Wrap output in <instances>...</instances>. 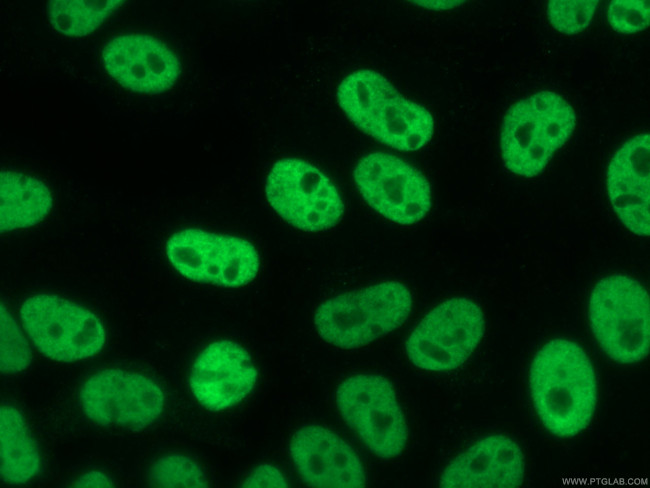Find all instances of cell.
<instances>
[{
    "instance_id": "6da1fadb",
    "label": "cell",
    "mask_w": 650,
    "mask_h": 488,
    "mask_svg": "<svg viewBox=\"0 0 650 488\" xmlns=\"http://www.w3.org/2000/svg\"><path fill=\"white\" fill-rule=\"evenodd\" d=\"M529 389L544 427L561 438L576 436L590 424L597 404V379L583 348L553 339L532 359Z\"/></svg>"
},
{
    "instance_id": "7a4b0ae2",
    "label": "cell",
    "mask_w": 650,
    "mask_h": 488,
    "mask_svg": "<svg viewBox=\"0 0 650 488\" xmlns=\"http://www.w3.org/2000/svg\"><path fill=\"white\" fill-rule=\"evenodd\" d=\"M337 101L351 122L379 142L401 151H416L432 138L430 111L403 95L382 74L360 69L339 84Z\"/></svg>"
},
{
    "instance_id": "3957f363",
    "label": "cell",
    "mask_w": 650,
    "mask_h": 488,
    "mask_svg": "<svg viewBox=\"0 0 650 488\" xmlns=\"http://www.w3.org/2000/svg\"><path fill=\"white\" fill-rule=\"evenodd\" d=\"M577 118L572 105L553 91H539L515 102L500 131L503 162L523 177L540 174L571 137Z\"/></svg>"
},
{
    "instance_id": "277c9868",
    "label": "cell",
    "mask_w": 650,
    "mask_h": 488,
    "mask_svg": "<svg viewBox=\"0 0 650 488\" xmlns=\"http://www.w3.org/2000/svg\"><path fill=\"white\" fill-rule=\"evenodd\" d=\"M412 308V296L400 281H383L331 297L314 314L322 339L342 349L369 344L398 328Z\"/></svg>"
},
{
    "instance_id": "5b68a950",
    "label": "cell",
    "mask_w": 650,
    "mask_h": 488,
    "mask_svg": "<svg viewBox=\"0 0 650 488\" xmlns=\"http://www.w3.org/2000/svg\"><path fill=\"white\" fill-rule=\"evenodd\" d=\"M592 332L614 361L633 364L649 352L650 306L646 289L624 274L600 279L588 303Z\"/></svg>"
},
{
    "instance_id": "8992f818",
    "label": "cell",
    "mask_w": 650,
    "mask_h": 488,
    "mask_svg": "<svg viewBox=\"0 0 650 488\" xmlns=\"http://www.w3.org/2000/svg\"><path fill=\"white\" fill-rule=\"evenodd\" d=\"M265 195L280 217L306 232L334 227L344 212L342 197L331 179L299 158L275 162L266 178Z\"/></svg>"
},
{
    "instance_id": "52a82bcc",
    "label": "cell",
    "mask_w": 650,
    "mask_h": 488,
    "mask_svg": "<svg viewBox=\"0 0 650 488\" xmlns=\"http://www.w3.org/2000/svg\"><path fill=\"white\" fill-rule=\"evenodd\" d=\"M19 313L35 347L50 359H86L105 344L101 320L89 309L57 295H33L22 303Z\"/></svg>"
},
{
    "instance_id": "ba28073f",
    "label": "cell",
    "mask_w": 650,
    "mask_h": 488,
    "mask_svg": "<svg viewBox=\"0 0 650 488\" xmlns=\"http://www.w3.org/2000/svg\"><path fill=\"white\" fill-rule=\"evenodd\" d=\"M173 268L183 277L222 287H241L258 274L260 256L248 240L199 228L173 233L165 245Z\"/></svg>"
},
{
    "instance_id": "9c48e42d",
    "label": "cell",
    "mask_w": 650,
    "mask_h": 488,
    "mask_svg": "<svg viewBox=\"0 0 650 488\" xmlns=\"http://www.w3.org/2000/svg\"><path fill=\"white\" fill-rule=\"evenodd\" d=\"M484 331L479 305L466 297H453L429 311L413 329L406 341V354L420 369L450 371L469 358Z\"/></svg>"
},
{
    "instance_id": "30bf717a",
    "label": "cell",
    "mask_w": 650,
    "mask_h": 488,
    "mask_svg": "<svg viewBox=\"0 0 650 488\" xmlns=\"http://www.w3.org/2000/svg\"><path fill=\"white\" fill-rule=\"evenodd\" d=\"M345 422L376 455L393 458L405 448L408 430L392 384L375 374L345 379L336 391Z\"/></svg>"
},
{
    "instance_id": "8fae6325",
    "label": "cell",
    "mask_w": 650,
    "mask_h": 488,
    "mask_svg": "<svg viewBox=\"0 0 650 488\" xmlns=\"http://www.w3.org/2000/svg\"><path fill=\"white\" fill-rule=\"evenodd\" d=\"M79 396L84 414L102 426L142 429L155 422L165 406L164 392L156 382L118 368L91 375Z\"/></svg>"
},
{
    "instance_id": "7c38bea8",
    "label": "cell",
    "mask_w": 650,
    "mask_h": 488,
    "mask_svg": "<svg viewBox=\"0 0 650 488\" xmlns=\"http://www.w3.org/2000/svg\"><path fill=\"white\" fill-rule=\"evenodd\" d=\"M353 178L369 206L392 222L412 225L431 208V189L425 176L390 153L363 156L354 168Z\"/></svg>"
},
{
    "instance_id": "4fadbf2b",
    "label": "cell",
    "mask_w": 650,
    "mask_h": 488,
    "mask_svg": "<svg viewBox=\"0 0 650 488\" xmlns=\"http://www.w3.org/2000/svg\"><path fill=\"white\" fill-rule=\"evenodd\" d=\"M258 378L255 363L240 344L227 339L208 344L195 358L189 376L195 399L210 411L241 402Z\"/></svg>"
},
{
    "instance_id": "5bb4252c",
    "label": "cell",
    "mask_w": 650,
    "mask_h": 488,
    "mask_svg": "<svg viewBox=\"0 0 650 488\" xmlns=\"http://www.w3.org/2000/svg\"><path fill=\"white\" fill-rule=\"evenodd\" d=\"M107 73L123 87L154 94L169 89L180 74V62L162 41L140 33L119 35L102 51Z\"/></svg>"
},
{
    "instance_id": "9a60e30c",
    "label": "cell",
    "mask_w": 650,
    "mask_h": 488,
    "mask_svg": "<svg viewBox=\"0 0 650 488\" xmlns=\"http://www.w3.org/2000/svg\"><path fill=\"white\" fill-rule=\"evenodd\" d=\"M289 451L303 481L313 487H363L362 463L354 450L337 434L319 425L297 430Z\"/></svg>"
},
{
    "instance_id": "2e32d148",
    "label": "cell",
    "mask_w": 650,
    "mask_h": 488,
    "mask_svg": "<svg viewBox=\"0 0 650 488\" xmlns=\"http://www.w3.org/2000/svg\"><path fill=\"white\" fill-rule=\"evenodd\" d=\"M525 474L524 455L510 437L488 435L456 456L444 469L445 488H516Z\"/></svg>"
},
{
    "instance_id": "e0dca14e",
    "label": "cell",
    "mask_w": 650,
    "mask_h": 488,
    "mask_svg": "<svg viewBox=\"0 0 650 488\" xmlns=\"http://www.w3.org/2000/svg\"><path fill=\"white\" fill-rule=\"evenodd\" d=\"M649 152V134L635 135L615 152L607 170L610 203L624 226L639 236L650 233Z\"/></svg>"
},
{
    "instance_id": "ac0fdd59",
    "label": "cell",
    "mask_w": 650,
    "mask_h": 488,
    "mask_svg": "<svg viewBox=\"0 0 650 488\" xmlns=\"http://www.w3.org/2000/svg\"><path fill=\"white\" fill-rule=\"evenodd\" d=\"M1 232L31 227L51 210L53 198L44 182L20 172H1Z\"/></svg>"
},
{
    "instance_id": "d6986e66",
    "label": "cell",
    "mask_w": 650,
    "mask_h": 488,
    "mask_svg": "<svg viewBox=\"0 0 650 488\" xmlns=\"http://www.w3.org/2000/svg\"><path fill=\"white\" fill-rule=\"evenodd\" d=\"M1 478L9 484H24L40 471L41 457L22 413L14 406L0 409Z\"/></svg>"
},
{
    "instance_id": "ffe728a7",
    "label": "cell",
    "mask_w": 650,
    "mask_h": 488,
    "mask_svg": "<svg viewBox=\"0 0 650 488\" xmlns=\"http://www.w3.org/2000/svg\"><path fill=\"white\" fill-rule=\"evenodd\" d=\"M120 0H53L47 5L52 26L61 34L82 37L96 30L121 5Z\"/></svg>"
},
{
    "instance_id": "44dd1931",
    "label": "cell",
    "mask_w": 650,
    "mask_h": 488,
    "mask_svg": "<svg viewBox=\"0 0 650 488\" xmlns=\"http://www.w3.org/2000/svg\"><path fill=\"white\" fill-rule=\"evenodd\" d=\"M149 482L155 487H208L201 467L182 454H168L156 460L149 471Z\"/></svg>"
},
{
    "instance_id": "7402d4cb",
    "label": "cell",
    "mask_w": 650,
    "mask_h": 488,
    "mask_svg": "<svg viewBox=\"0 0 650 488\" xmlns=\"http://www.w3.org/2000/svg\"><path fill=\"white\" fill-rule=\"evenodd\" d=\"M1 354L0 367L3 373H18L31 363V350L16 320L1 303Z\"/></svg>"
},
{
    "instance_id": "603a6c76",
    "label": "cell",
    "mask_w": 650,
    "mask_h": 488,
    "mask_svg": "<svg viewBox=\"0 0 650 488\" xmlns=\"http://www.w3.org/2000/svg\"><path fill=\"white\" fill-rule=\"evenodd\" d=\"M599 2L596 0H552L547 3V16L557 31L573 35L591 23Z\"/></svg>"
},
{
    "instance_id": "cb8c5ba5",
    "label": "cell",
    "mask_w": 650,
    "mask_h": 488,
    "mask_svg": "<svg viewBox=\"0 0 650 488\" xmlns=\"http://www.w3.org/2000/svg\"><path fill=\"white\" fill-rule=\"evenodd\" d=\"M607 18L613 30L622 34H634L649 25L648 0H614L610 2Z\"/></svg>"
},
{
    "instance_id": "d4e9b609",
    "label": "cell",
    "mask_w": 650,
    "mask_h": 488,
    "mask_svg": "<svg viewBox=\"0 0 650 488\" xmlns=\"http://www.w3.org/2000/svg\"><path fill=\"white\" fill-rule=\"evenodd\" d=\"M243 487H287L288 483L281 471L271 464H260L250 471L242 482Z\"/></svg>"
},
{
    "instance_id": "484cf974",
    "label": "cell",
    "mask_w": 650,
    "mask_h": 488,
    "mask_svg": "<svg viewBox=\"0 0 650 488\" xmlns=\"http://www.w3.org/2000/svg\"><path fill=\"white\" fill-rule=\"evenodd\" d=\"M75 487H113V481L108 475L98 470L88 471L74 482Z\"/></svg>"
},
{
    "instance_id": "4316f807",
    "label": "cell",
    "mask_w": 650,
    "mask_h": 488,
    "mask_svg": "<svg viewBox=\"0 0 650 488\" xmlns=\"http://www.w3.org/2000/svg\"><path fill=\"white\" fill-rule=\"evenodd\" d=\"M413 3L431 10H446L459 6L463 1H413Z\"/></svg>"
}]
</instances>
